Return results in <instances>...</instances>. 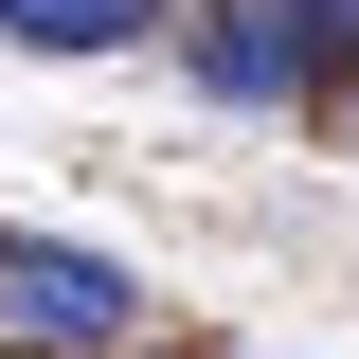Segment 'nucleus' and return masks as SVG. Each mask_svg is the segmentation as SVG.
Listing matches in <instances>:
<instances>
[{
    "label": "nucleus",
    "mask_w": 359,
    "mask_h": 359,
    "mask_svg": "<svg viewBox=\"0 0 359 359\" xmlns=\"http://www.w3.org/2000/svg\"><path fill=\"white\" fill-rule=\"evenodd\" d=\"M0 341L36 359H126L144 341V287L108 252H72V233H0Z\"/></svg>",
    "instance_id": "1"
},
{
    "label": "nucleus",
    "mask_w": 359,
    "mask_h": 359,
    "mask_svg": "<svg viewBox=\"0 0 359 359\" xmlns=\"http://www.w3.org/2000/svg\"><path fill=\"white\" fill-rule=\"evenodd\" d=\"M180 54H198L216 108H306L323 90V36L287 18V0H180Z\"/></svg>",
    "instance_id": "2"
},
{
    "label": "nucleus",
    "mask_w": 359,
    "mask_h": 359,
    "mask_svg": "<svg viewBox=\"0 0 359 359\" xmlns=\"http://www.w3.org/2000/svg\"><path fill=\"white\" fill-rule=\"evenodd\" d=\"M144 18H180V0H0V36H18V54H126Z\"/></svg>",
    "instance_id": "3"
},
{
    "label": "nucleus",
    "mask_w": 359,
    "mask_h": 359,
    "mask_svg": "<svg viewBox=\"0 0 359 359\" xmlns=\"http://www.w3.org/2000/svg\"><path fill=\"white\" fill-rule=\"evenodd\" d=\"M287 18H306V36H323V72H341V54H359V0H287Z\"/></svg>",
    "instance_id": "4"
},
{
    "label": "nucleus",
    "mask_w": 359,
    "mask_h": 359,
    "mask_svg": "<svg viewBox=\"0 0 359 359\" xmlns=\"http://www.w3.org/2000/svg\"><path fill=\"white\" fill-rule=\"evenodd\" d=\"M0 359H18V341H0Z\"/></svg>",
    "instance_id": "5"
}]
</instances>
